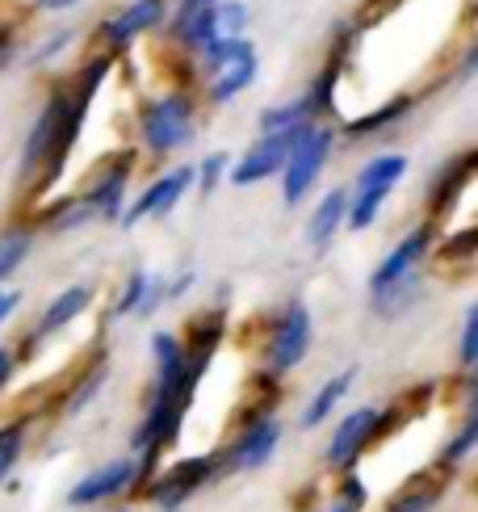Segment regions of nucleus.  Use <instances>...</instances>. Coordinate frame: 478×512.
Wrapping results in <instances>:
<instances>
[{"mask_svg": "<svg viewBox=\"0 0 478 512\" xmlns=\"http://www.w3.org/2000/svg\"><path fill=\"white\" fill-rule=\"evenodd\" d=\"M202 131V97L189 84H168L164 93H151L135 118V152L139 160H177Z\"/></svg>", "mask_w": 478, "mask_h": 512, "instance_id": "f257e3e1", "label": "nucleus"}, {"mask_svg": "<svg viewBox=\"0 0 478 512\" xmlns=\"http://www.w3.org/2000/svg\"><path fill=\"white\" fill-rule=\"evenodd\" d=\"M336 143H340L336 122H311V126H302L298 131V139L290 147V160H286V168H281V177H277L281 202H286L290 210L315 194V185L323 181V173H328V164L336 156Z\"/></svg>", "mask_w": 478, "mask_h": 512, "instance_id": "f03ea898", "label": "nucleus"}, {"mask_svg": "<svg viewBox=\"0 0 478 512\" xmlns=\"http://www.w3.org/2000/svg\"><path fill=\"white\" fill-rule=\"evenodd\" d=\"M223 475H227V466H223V450L193 454V458H177V462L160 466V471L151 475V483L143 487L139 496H143L147 504H156L160 512H181L193 496L202 492V487L219 483Z\"/></svg>", "mask_w": 478, "mask_h": 512, "instance_id": "7ed1b4c3", "label": "nucleus"}, {"mask_svg": "<svg viewBox=\"0 0 478 512\" xmlns=\"http://www.w3.org/2000/svg\"><path fill=\"white\" fill-rule=\"evenodd\" d=\"M390 420H395V408H378V403H361V408L344 412L328 437V445H323L328 471H336V475L357 471V462L374 450V441L390 429Z\"/></svg>", "mask_w": 478, "mask_h": 512, "instance_id": "20e7f679", "label": "nucleus"}, {"mask_svg": "<svg viewBox=\"0 0 478 512\" xmlns=\"http://www.w3.org/2000/svg\"><path fill=\"white\" fill-rule=\"evenodd\" d=\"M168 0H122L114 13H105L93 30V47L97 55H110V59H122L130 55L139 38L147 34H160L164 21H168Z\"/></svg>", "mask_w": 478, "mask_h": 512, "instance_id": "39448f33", "label": "nucleus"}, {"mask_svg": "<svg viewBox=\"0 0 478 512\" xmlns=\"http://www.w3.org/2000/svg\"><path fill=\"white\" fill-rule=\"evenodd\" d=\"M437 244H441V231H437V223H432V219H420L416 227H407L403 236L386 248L382 261L369 269V286H365L369 298H382L386 290L403 286L411 273H420L428 265V256L437 252Z\"/></svg>", "mask_w": 478, "mask_h": 512, "instance_id": "423d86ee", "label": "nucleus"}, {"mask_svg": "<svg viewBox=\"0 0 478 512\" xmlns=\"http://www.w3.org/2000/svg\"><path fill=\"white\" fill-rule=\"evenodd\" d=\"M135 168H139V152H135V147H122V152L105 156L97 164V173L89 177V185L76 194L84 206H89L93 223H114L118 227L122 210L130 202V181H135Z\"/></svg>", "mask_w": 478, "mask_h": 512, "instance_id": "0eeeda50", "label": "nucleus"}, {"mask_svg": "<svg viewBox=\"0 0 478 512\" xmlns=\"http://www.w3.org/2000/svg\"><path fill=\"white\" fill-rule=\"evenodd\" d=\"M311 345H315L311 307L302 303V298H290V303L277 311L273 328H269V340H265V370H269L273 378L294 374L302 361H307Z\"/></svg>", "mask_w": 478, "mask_h": 512, "instance_id": "6e6552de", "label": "nucleus"}, {"mask_svg": "<svg viewBox=\"0 0 478 512\" xmlns=\"http://www.w3.org/2000/svg\"><path fill=\"white\" fill-rule=\"evenodd\" d=\"M189 194H193V164L164 168V173H156V177L143 185L139 198L126 202L118 227H122V231H135V227H143L147 219H168Z\"/></svg>", "mask_w": 478, "mask_h": 512, "instance_id": "1a4fd4ad", "label": "nucleus"}, {"mask_svg": "<svg viewBox=\"0 0 478 512\" xmlns=\"http://www.w3.org/2000/svg\"><path fill=\"white\" fill-rule=\"evenodd\" d=\"M281 437H286V424H281L277 412L244 420V424L235 429V437L223 445V466H227V475L260 471V466H269L273 454L281 450Z\"/></svg>", "mask_w": 478, "mask_h": 512, "instance_id": "9d476101", "label": "nucleus"}, {"mask_svg": "<svg viewBox=\"0 0 478 512\" xmlns=\"http://www.w3.org/2000/svg\"><path fill=\"white\" fill-rule=\"evenodd\" d=\"M135 483H139V462L126 454V458H110L93 466L89 475H80L63 500H68V508H101L122 496H135Z\"/></svg>", "mask_w": 478, "mask_h": 512, "instance_id": "9b49d317", "label": "nucleus"}, {"mask_svg": "<svg viewBox=\"0 0 478 512\" xmlns=\"http://www.w3.org/2000/svg\"><path fill=\"white\" fill-rule=\"evenodd\" d=\"M298 131L290 135H256L244 152L231 156L227 164V185L235 189H252V185H265V181H277L281 168L290 160V147H294Z\"/></svg>", "mask_w": 478, "mask_h": 512, "instance_id": "f8f14e48", "label": "nucleus"}, {"mask_svg": "<svg viewBox=\"0 0 478 512\" xmlns=\"http://www.w3.org/2000/svg\"><path fill=\"white\" fill-rule=\"evenodd\" d=\"M260 76V51H248V55H239L231 63H223L219 72H210L198 80V97L206 105H214V110H223V105H231L235 97H244L252 84Z\"/></svg>", "mask_w": 478, "mask_h": 512, "instance_id": "ddd939ff", "label": "nucleus"}, {"mask_svg": "<svg viewBox=\"0 0 478 512\" xmlns=\"http://www.w3.org/2000/svg\"><path fill=\"white\" fill-rule=\"evenodd\" d=\"M93 298H97V286L93 282H72V286H63L47 307H42V315L34 319V328H30V336L34 340H47V336H55V332H63V328H72L76 319L93 307Z\"/></svg>", "mask_w": 478, "mask_h": 512, "instance_id": "4468645a", "label": "nucleus"}, {"mask_svg": "<svg viewBox=\"0 0 478 512\" xmlns=\"http://www.w3.org/2000/svg\"><path fill=\"white\" fill-rule=\"evenodd\" d=\"M344 215H349V185H332V189H323L319 202L311 206V215L307 223H302V236H307V244L315 252L328 248L340 231H344Z\"/></svg>", "mask_w": 478, "mask_h": 512, "instance_id": "2eb2a0df", "label": "nucleus"}, {"mask_svg": "<svg viewBox=\"0 0 478 512\" xmlns=\"http://www.w3.org/2000/svg\"><path fill=\"white\" fill-rule=\"evenodd\" d=\"M474 160H478L474 152H458L449 164L437 168V177H432V185H428V219H432V223H441V215L453 206V198H458L462 189L470 185Z\"/></svg>", "mask_w": 478, "mask_h": 512, "instance_id": "dca6fc26", "label": "nucleus"}, {"mask_svg": "<svg viewBox=\"0 0 478 512\" xmlns=\"http://www.w3.org/2000/svg\"><path fill=\"white\" fill-rule=\"evenodd\" d=\"M311 122H328V118L315 110L311 93L302 89L298 97L281 101V105H269V110H260V118H256V135H290V131H302V126H311Z\"/></svg>", "mask_w": 478, "mask_h": 512, "instance_id": "f3484780", "label": "nucleus"}, {"mask_svg": "<svg viewBox=\"0 0 478 512\" xmlns=\"http://www.w3.org/2000/svg\"><path fill=\"white\" fill-rule=\"evenodd\" d=\"M411 110H416V97L411 93H399V97H390V101H382L378 110H365V114H353V118H344L340 126H336V135H344V139H365V135H382V131H390L395 122H403Z\"/></svg>", "mask_w": 478, "mask_h": 512, "instance_id": "a211bd4d", "label": "nucleus"}, {"mask_svg": "<svg viewBox=\"0 0 478 512\" xmlns=\"http://www.w3.org/2000/svg\"><path fill=\"white\" fill-rule=\"evenodd\" d=\"M353 382H357V366L340 370V374H332L328 382H323V387H319V391L307 399V408H302V416H298L302 429H319V424H328V420L340 412V403L349 399Z\"/></svg>", "mask_w": 478, "mask_h": 512, "instance_id": "6ab92c4d", "label": "nucleus"}, {"mask_svg": "<svg viewBox=\"0 0 478 512\" xmlns=\"http://www.w3.org/2000/svg\"><path fill=\"white\" fill-rule=\"evenodd\" d=\"M34 240H38V231H34V223H30V219L0 227V286H9L13 277L21 273V265L30 261Z\"/></svg>", "mask_w": 478, "mask_h": 512, "instance_id": "aec40b11", "label": "nucleus"}, {"mask_svg": "<svg viewBox=\"0 0 478 512\" xmlns=\"http://www.w3.org/2000/svg\"><path fill=\"white\" fill-rule=\"evenodd\" d=\"M445 483H449V475H432L424 483H407L395 500H386L382 512H437V504L445 496Z\"/></svg>", "mask_w": 478, "mask_h": 512, "instance_id": "412c9836", "label": "nucleus"}, {"mask_svg": "<svg viewBox=\"0 0 478 512\" xmlns=\"http://www.w3.org/2000/svg\"><path fill=\"white\" fill-rule=\"evenodd\" d=\"M407 168H411V160L403 152H374L357 168L353 185H390V189H399V181L407 177Z\"/></svg>", "mask_w": 478, "mask_h": 512, "instance_id": "4be33fe9", "label": "nucleus"}, {"mask_svg": "<svg viewBox=\"0 0 478 512\" xmlns=\"http://www.w3.org/2000/svg\"><path fill=\"white\" fill-rule=\"evenodd\" d=\"M474 450H478V416L466 412V420L458 424V433H453V437L441 445V454H437V475H453L462 462H470Z\"/></svg>", "mask_w": 478, "mask_h": 512, "instance_id": "5701e85b", "label": "nucleus"}, {"mask_svg": "<svg viewBox=\"0 0 478 512\" xmlns=\"http://www.w3.org/2000/svg\"><path fill=\"white\" fill-rule=\"evenodd\" d=\"M105 378H110V361L105 357H97L89 370H84L80 378H76V387L68 391V399H63V416H80L89 403L101 395V387H105Z\"/></svg>", "mask_w": 478, "mask_h": 512, "instance_id": "b1692460", "label": "nucleus"}, {"mask_svg": "<svg viewBox=\"0 0 478 512\" xmlns=\"http://www.w3.org/2000/svg\"><path fill=\"white\" fill-rule=\"evenodd\" d=\"M26 441H30V420L26 416L0 424V483L17 471L21 458H26Z\"/></svg>", "mask_w": 478, "mask_h": 512, "instance_id": "393cba45", "label": "nucleus"}, {"mask_svg": "<svg viewBox=\"0 0 478 512\" xmlns=\"http://www.w3.org/2000/svg\"><path fill=\"white\" fill-rule=\"evenodd\" d=\"M147 286H151V269L139 265V269H130V273H126V282H122V290H118V298H114V307H110V324H118V319H130V315L139 311Z\"/></svg>", "mask_w": 478, "mask_h": 512, "instance_id": "a878e982", "label": "nucleus"}, {"mask_svg": "<svg viewBox=\"0 0 478 512\" xmlns=\"http://www.w3.org/2000/svg\"><path fill=\"white\" fill-rule=\"evenodd\" d=\"M76 42V30L72 26H63V30H55L51 38H42L34 51H26L21 55V63H26V72H38V68H51V63L59 59V55H68V47Z\"/></svg>", "mask_w": 478, "mask_h": 512, "instance_id": "bb28decb", "label": "nucleus"}, {"mask_svg": "<svg viewBox=\"0 0 478 512\" xmlns=\"http://www.w3.org/2000/svg\"><path fill=\"white\" fill-rule=\"evenodd\" d=\"M227 164H231V152L202 156V164H193V189H198L202 198H210L219 185H227Z\"/></svg>", "mask_w": 478, "mask_h": 512, "instance_id": "cd10ccee", "label": "nucleus"}, {"mask_svg": "<svg viewBox=\"0 0 478 512\" xmlns=\"http://www.w3.org/2000/svg\"><path fill=\"white\" fill-rule=\"evenodd\" d=\"M252 26L248 0H219V38H244Z\"/></svg>", "mask_w": 478, "mask_h": 512, "instance_id": "c85d7f7f", "label": "nucleus"}, {"mask_svg": "<svg viewBox=\"0 0 478 512\" xmlns=\"http://www.w3.org/2000/svg\"><path fill=\"white\" fill-rule=\"evenodd\" d=\"M458 366L470 374L478 366V307H466L462 315V340H458Z\"/></svg>", "mask_w": 478, "mask_h": 512, "instance_id": "c756f323", "label": "nucleus"}, {"mask_svg": "<svg viewBox=\"0 0 478 512\" xmlns=\"http://www.w3.org/2000/svg\"><path fill=\"white\" fill-rule=\"evenodd\" d=\"M336 500H340V504H349L353 512H361V508L369 504V487L361 483V475H357V471H344V475H340V487H336Z\"/></svg>", "mask_w": 478, "mask_h": 512, "instance_id": "7c9ffc66", "label": "nucleus"}, {"mask_svg": "<svg viewBox=\"0 0 478 512\" xmlns=\"http://www.w3.org/2000/svg\"><path fill=\"white\" fill-rule=\"evenodd\" d=\"M21 55V34L13 21H0V72H9Z\"/></svg>", "mask_w": 478, "mask_h": 512, "instance_id": "2f4dec72", "label": "nucleus"}, {"mask_svg": "<svg viewBox=\"0 0 478 512\" xmlns=\"http://www.w3.org/2000/svg\"><path fill=\"white\" fill-rule=\"evenodd\" d=\"M160 307H164V277H160V273H151V286H147V294H143V303H139L135 319H151Z\"/></svg>", "mask_w": 478, "mask_h": 512, "instance_id": "473e14b6", "label": "nucleus"}, {"mask_svg": "<svg viewBox=\"0 0 478 512\" xmlns=\"http://www.w3.org/2000/svg\"><path fill=\"white\" fill-rule=\"evenodd\" d=\"M193 286H198V273H193V269H185L177 277H164V303H181Z\"/></svg>", "mask_w": 478, "mask_h": 512, "instance_id": "72a5a7b5", "label": "nucleus"}, {"mask_svg": "<svg viewBox=\"0 0 478 512\" xmlns=\"http://www.w3.org/2000/svg\"><path fill=\"white\" fill-rule=\"evenodd\" d=\"M80 5H89V0H30V9L42 13V17H63V13H76Z\"/></svg>", "mask_w": 478, "mask_h": 512, "instance_id": "f704fd0d", "label": "nucleus"}, {"mask_svg": "<svg viewBox=\"0 0 478 512\" xmlns=\"http://www.w3.org/2000/svg\"><path fill=\"white\" fill-rule=\"evenodd\" d=\"M21 298H26V294H21L17 286H0V328H5L9 319L21 311Z\"/></svg>", "mask_w": 478, "mask_h": 512, "instance_id": "c9c22d12", "label": "nucleus"}, {"mask_svg": "<svg viewBox=\"0 0 478 512\" xmlns=\"http://www.w3.org/2000/svg\"><path fill=\"white\" fill-rule=\"evenodd\" d=\"M17 353H13V345H0V395L9 391V382H13V374H17Z\"/></svg>", "mask_w": 478, "mask_h": 512, "instance_id": "e433bc0d", "label": "nucleus"}, {"mask_svg": "<svg viewBox=\"0 0 478 512\" xmlns=\"http://www.w3.org/2000/svg\"><path fill=\"white\" fill-rule=\"evenodd\" d=\"M202 5H219V0H177V9H202Z\"/></svg>", "mask_w": 478, "mask_h": 512, "instance_id": "4c0bfd02", "label": "nucleus"}, {"mask_svg": "<svg viewBox=\"0 0 478 512\" xmlns=\"http://www.w3.org/2000/svg\"><path fill=\"white\" fill-rule=\"evenodd\" d=\"M323 512H353V508H349V504H340V500H332V504L323 508Z\"/></svg>", "mask_w": 478, "mask_h": 512, "instance_id": "58836bf2", "label": "nucleus"}, {"mask_svg": "<svg viewBox=\"0 0 478 512\" xmlns=\"http://www.w3.org/2000/svg\"><path fill=\"white\" fill-rule=\"evenodd\" d=\"M105 512H135V508H126V504H118V508H105Z\"/></svg>", "mask_w": 478, "mask_h": 512, "instance_id": "ea45409f", "label": "nucleus"}]
</instances>
